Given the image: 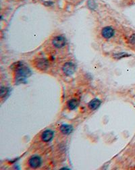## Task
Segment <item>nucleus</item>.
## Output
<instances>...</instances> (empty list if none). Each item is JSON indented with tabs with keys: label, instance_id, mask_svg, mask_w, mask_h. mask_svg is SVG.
Listing matches in <instances>:
<instances>
[{
	"label": "nucleus",
	"instance_id": "obj_9",
	"mask_svg": "<svg viewBox=\"0 0 135 170\" xmlns=\"http://www.w3.org/2000/svg\"><path fill=\"white\" fill-rule=\"evenodd\" d=\"M60 131L62 132L64 134L68 135L72 132L73 131V127L71 125H68V124H62L60 128Z\"/></svg>",
	"mask_w": 135,
	"mask_h": 170
},
{
	"label": "nucleus",
	"instance_id": "obj_3",
	"mask_svg": "<svg viewBox=\"0 0 135 170\" xmlns=\"http://www.w3.org/2000/svg\"><path fill=\"white\" fill-rule=\"evenodd\" d=\"M62 71L66 76H71L76 71V65L70 62V61L65 63L62 67Z\"/></svg>",
	"mask_w": 135,
	"mask_h": 170
},
{
	"label": "nucleus",
	"instance_id": "obj_7",
	"mask_svg": "<svg viewBox=\"0 0 135 170\" xmlns=\"http://www.w3.org/2000/svg\"><path fill=\"white\" fill-rule=\"evenodd\" d=\"M54 136V132L51 130H46L41 135L42 141L45 142L51 141Z\"/></svg>",
	"mask_w": 135,
	"mask_h": 170
},
{
	"label": "nucleus",
	"instance_id": "obj_6",
	"mask_svg": "<svg viewBox=\"0 0 135 170\" xmlns=\"http://www.w3.org/2000/svg\"><path fill=\"white\" fill-rule=\"evenodd\" d=\"M29 163L30 167L34 169H36V168H39L41 165L42 161L39 157L33 156L29 159Z\"/></svg>",
	"mask_w": 135,
	"mask_h": 170
},
{
	"label": "nucleus",
	"instance_id": "obj_10",
	"mask_svg": "<svg viewBox=\"0 0 135 170\" xmlns=\"http://www.w3.org/2000/svg\"><path fill=\"white\" fill-rule=\"evenodd\" d=\"M79 105V101L77 99H72L68 103V107L69 108V110H74L76 108L78 107Z\"/></svg>",
	"mask_w": 135,
	"mask_h": 170
},
{
	"label": "nucleus",
	"instance_id": "obj_11",
	"mask_svg": "<svg viewBox=\"0 0 135 170\" xmlns=\"http://www.w3.org/2000/svg\"><path fill=\"white\" fill-rule=\"evenodd\" d=\"M130 55L126 53H115L113 56V57L115 60H120L122 58H124V57H129Z\"/></svg>",
	"mask_w": 135,
	"mask_h": 170
},
{
	"label": "nucleus",
	"instance_id": "obj_15",
	"mask_svg": "<svg viewBox=\"0 0 135 170\" xmlns=\"http://www.w3.org/2000/svg\"><path fill=\"white\" fill-rule=\"evenodd\" d=\"M135 3V0H128V2H126L127 5H133Z\"/></svg>",
	"mask_w": 135,
	"mask_h": 170
},
{
	"label": "nucleus",
	"instance_id": "obj_4",
	"mask_svg": "<svg viewBox=\"0 0 135 170\" xmlns=\"http://www.w3.org/2000/svg\"><path fill=\"white\" fill-rule=\"evenodd\" d=\"M52 44L55 47L60 49L64 47L66 44V40L63 36H57L53 38L52 40Z\"/></svg>",
	"mask_w": 135,
	"mask_h": 170
},
{
	"label": "nucleus",
	"instance_id": "obj_8",
	"mask_svg": "<svg viewBox=\"0 0 135 170\" xmlns=\"http://www.w3.org/2000/svg\"><path fill=\"white\" fill-rule=\"evenodd\" d=\"M101 101H100L99 99H93L92 100V101H91L89 102V103H88V107L90 108V110H97L98 108L99 107V106L101 105Z\"/></svg>",
	"mask_w": 135,
	"mask_h": 170
},
{
	"label": "nucleus",
	"instance_id": "obj_12",
	"mask_svg": "<svg viewBox=\"0 0 135 170\" xmlns=\"http://www.w3.org/2000/svg\"><path fill=\"white\" fill-rule=\"evenodd\" d=\"M87 5H88V7L92 10H95L96 7H97V4H96V3L93 1V0H89L87 3Z\"/></svg>",
	"mask_w": 135,
	"mask_h": 170
},
{
	"label": "nucleus",
	"instance_id": "obj_14",
	"mask_svg": "<svg viewBox=\"0 0 135 170\" xmlns=\"http://www.w3.org/2000/svg\"><path fill=\"white\" fill-rule=\"evenodd\" d=\"M129 42L131 45H135V34H133L129 38Z\"/></svg>",
	"mask_w": 135,
	"mask_h": 170
},
{
	"label": "nucleus",
	"instance_id": "obj_2",
	"mask_svg": "<svg viewBox=\"0 0 135 170\" xmlns=\"http://www.w3.org/2000/svg\"><path fill=\"white\" fill-rule=\"evenodd\" d=\"M33 64L37 69L41 71H45L49 67L48 61L44 58L36 59L33 61Z\"/></svg>",
	"mask_w": 135,
	"mask_h": 170
},
{
	"label": "nucleus",
	"instance_id": "obj_1",
	"mask_svg": "<svg viewBox=\"0 0 135 170\" xmlns=\"http://www.w3.org/2000/svg\"><path fill=\"white\" fill-rule=\"evenodd\" d=\"M11 68H12L16 73V83H22L23 81H25L27 77L29 76L31 74L30 69L25 66L20 61H18L14 64L11 65Z\"/></svg>",
	"mask_w": 135,
	"mask_h": 170
},
{
	"label": "nucleus",
	"instance_id": "obj_5",
	"mask_svg": "<svg viewBox=\"0 0 135 170\" xmlns=\"http://www.w3.org/2000/svg\"><path fill=\"white\" fill-rule=\"evenodd\" d=\"M115 30L111 26H106L101 30V35L103 38H106V39H109V38L112 37L114 35Z\"/></svg>",
	"mask_w": 135,
	"mask_h": 170
},
{
	"label": "nucleus",
	"instance_id": "obj_13",
	"mask_svg": "<svg viewBox=\"0 0 135 170\" xmlns=\"http://www.w3.org/2000/svg\"><path fill=\"white\" fill-rule=\"evenodd\" d=\"M7 92H8V89H7V88L3 87H1V89H0V96H1L2 98L4 97Z\"/></svg>",
	"mask_w": 135,
	"mask_h": 170
}]
</instances>
